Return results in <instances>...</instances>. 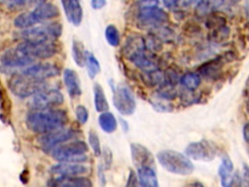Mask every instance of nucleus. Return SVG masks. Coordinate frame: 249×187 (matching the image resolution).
I'll return each mask as SVG.
<instances>
[{
	"label": "nucleus",
	"mask_w": 249,
	"mask_h": 187,
	"mask_svg": "<svg viewBox=\"0 0 249 187\" xmlns=\"http://www.w3.org/2000/svg\"><path fill=\"white\" fill-rule=\"evenodd\" d=\"M75 116H76V119L77 121L84 125L88 122L89 120V111L87 109L86 106L84 105H77L76 108H75Z\"/></svg>",
	"instance_id": "72a5a7b5"
},
{
	"label": "nucleus",
	"mask_w": 249,
	"mask_h": 187,
	"mask_svg": "<svg viewBox=\"0 0 249 187\" xmlns=\"http://www.w3.org/2000/svg\"><path fill=\"white\" fill-rule=\"evenodd\" d=\"M89 145L93 151V154L96 156V157H99L100 154H101V144H100V140H99V137L96 133L95 131H92L90 130L89 132Z\"/></svg>",
	"instance_id": "473e14b6"
},
{
	"label": "nucleus",
	"mask_w": 249,
	"mask_h": 187,
	"mask_svg": "<svg viewBox=\"0 0 249 187\" xmlns=\"http://www.w3.org/2000/svg\"><path fill=\"white\" fill-rule=\"evenodd\" d=\"M92 90H93V102H94L95 110L99 113L109 110V104H108L103 88L99 84L95 83L93 85Z\"/></svg>",
	"instance_id": "393cba45"
},
{
	"label": "nucleus",
	"mask_w": 249,
	"mask_h": 187,
	"mask_svg": "<svg viewBox=\"0 0 249 187\" xmlns=\"http://www.w3.org/2000/svg\"><path fill=\"white\" fill-rule=\"evenodd\" d=\"M100 156L102 158V162L100 163V166L103 168V169L110 168L111 163H112V153H111L110 149L105 147L104 150H101Z\"/></svg>",
	"instance_id": "f704fd0d"
},
{
	"label": "nucleus",
	"mask_w": 249,
	"mask_h": 187,
	"mask_svg": "<svg viewBox=\"0 0 249 187\" xmlns=\"http://www.w3.org/2000/svg\"><path fill=\"white\" fill-rule=\"evenodd\" d=\"M201 83V77L195 72H187L180 78V84L189 91L196 90Z\"/></svg>",
	"instance_id": "a878e982"
},
{
	"label": "nucleus",
	"mask_w": 249,
	"mask_h": 187,
	"mask_svg": "<svg viewBox=\"0 0 249 187\" xmlns=\"http://www.w3.org/2000/svg\"><path fill=\"white\" fill-rule=\"evenodd\" d=\"M9 89L18 97L25 98L47 89L45 80H39L20 73H16L9 80Z\"/></svg>",
	"instance_id": "20e7f679"
},
{
	"label": "nucleus",
	"mask_w": 249,
	"mask_h": 187,
	"mask_svg": "<svg viewBox=\"0 0 249 187\" xmlns=\"http://www.w3.org/2000/svg\"><path fill=\"white\" fill-rule=\"evenodd\" d=\"M24 0H3L4 3L7 4L8 8L11 10H18L20 9V5Z\"/></svg>",
	"instance_id": "4c0bfd02"
},
{
	"label": "nucleus",
	"mask_w": 249,
	"mask_h": 187,
	"mask_svg": "<svg viewBox=\"0 0 249 187\" xmlns=\"http://www.w3.org/2000/svg\"><path fill=\"white\" fill-rule=\"evenodd\" d=\"M130 153H131V160L137 168L144 166H149L154 168V164H155L154 156L150 152V150L144 145L139 143H131Z\"/></svg>",
	"instance_id": "2eb2a0df"
},
{
	"label": "nucleus",
	"mask_w": 249,
	"mask_h": 187,
	"mask_svg": "<svg viewBox=\"0 0 249 187\" xmlns=\"http://www.w3.org/2000/svg\"><path fill=\"white\" fill-rule=\"evenodd\" d=\"M68 122L65 111L60 109L45 108L32 109L25 119L27 128L36 133H46L63 128Z\"/></svg>",
	"instance_id": "f257e3e1"
},
{
	"label": "nucleus",
	"mask_w": 249,
	"mask_h": 187,
	"mask_svg": "<svg viewBox=\"0 0 249 187\" xmlns=\"http://www.w3.org/2000/svg\"><path fill=\"white\" fill-rule=\"evenodd\" d=\"M138 184L144 187H157L159 186L158 177L153 167L144 166L138 168L137 170Z\"/></svg>",
	"instance_id": "aec40b11"
},
{
	"label": "nucleus",
	"mask_w": 249,
	"mask_h": 187,
	"mask_svg": "<svg viewBox=\"0 0 249 187\" xmlns=\"http://www.w3.org/2000/svg\"><path fill=\"white\" fill-rule=\"evenodd\" d=\"M242 135L245 142H248V124H244L242 128Z\"/></svg>",
	"instance_id": "79ce46f5"
},
{
	"label": "nucleus",
	"mask_w": 249,
	"mask_h": 187,
	"mask_svg": "<svg viewBox=\"0 0 249 187\" xmlns=\"http://www.w3.org/2000/svg\"><path fill=\"white\" fill-rule=\"evenodd\" d=\"M126 185L127 186H129V185H138L137 175L132 170H130V172H129V176H128V180H127Z\"/></svg>",
	"instance_id": "ea45409f"
},
{
	"label": "nucleus",
	"mask_w": 249,
	"mask_h": 187,
	"mask_svg": "<svg viewBox=\"0 0 249 187\" xmlns=\"http://www.w3.org/2000/svg\"><path fill=\"white\" fill-rule=\"evenodd\" d=\"M137 19L140 28L149 29L151 31L162 26L169 19L167 13L159 7L139 9Z\"/></svg>",
	"instance_id": "0eeeda50"
},
{
	"label": "nucleus",
	"mask_w": 249,
	"mask_h": 187,
	"mask_svg": "<svg viewBox=\"0 0 249 187\" xmlns=\"http://www.w3.org/2000/svg\"><path fill=\"white\" fill-rule=\"evenodd\" d=\"M46 2V0H24L21 5H20V9L22 8H35L36 6L42 4Z\"/></svg>",
	"instance_id": "e433bc0d"
},
{
	"label": "nucleus",
	"mask_w": 249,
	"mask_h": 187,
	"mask_svg": "<svg viewBox=\"0 0 249 187\" xmlns=\"http://www.w3.org/2000/svg\"><path fill=\"white\" fill-rule=\"evenodd\" d=\"M128 59L136 67H138L139 69H141L145 72L158 68V64H157L156 60L153 58L152 56L147 55L145 51H142V52L132 55L130 57H128Z\"/></svg>",
	"instance_id": "412c9836"
},
{
	"label": "nucleus",
	"mask_w": 249,
	"mask_h": 187,
	"mask_svg": "<svg viewBox=\"0 0 249 187\" xmlns=\"http://www.w3.org/2000/svg\"><path fill=\"white\" fill-rule=\"evenodd\" d=\"M106 5V0H90V6L93 10H100Z\"/></svg>",
	"instance_id": "58836bf2"
},
{
	"label": "nucleus",
	"mask_w": 249,
	"mask_h": 187,
	"mask_svg": "<svg viewBox=\"0 0 249 187\" xmlns=\"http://www.w3.org/2000/svg\"><path fill=\"white\" fill-rule=\"evenodd\" d=\"M159 6V0H139L138 7L139 9H146V8H153Z\"/></svg>",
	"instance_id": "c9c22d12"
},
{
	"label": "nucleus",
	"mask_w": 249,
	"mask_h": 187,
	"mask_svg": "<svg viewBox=\"0 0 249 187\" xmlns=\"http://www.w3.org/2000/svg\"><path fill=\"white\" fill-rule=\"evenodd\" d=\"M14 24L16 27L19 29H25L33 25H36V22L31 15V12H23L16 17Z\"/></svg>",
	"instance_id": "c85d7f7f"
},
{
	"label": "nucleus",
	"mask_w": 249,
	"mask_h": 187,
	"mask_svg": "<svg viewBox=\"0 0 249 187\" xmlns=\"http://www.w3.org/2000/svg\"><path fill=\"white\" fill-rule=\"evenodd\" d=\"M52 186H65V187H90L91 181L83 175L77 176H57L53 178L49 183Z\"/></svg>",
	"instance_id": "a211bd4d"
},
{
	"label": "nucleus",
	"mask_w": 249,
	"mask_h": 187,
	"mask_svg": "<svg viewBox=\"0 0 249 187\" xmlns=\"http://www.w3.org/2000/svg\"><path fill=\"white\" fill-rule=\"evenodd\" d=\"M233 164L229 156L225 155L222 157L221 164L218 168V174L221 179V183L223 186H231L233 178Z\"/></svg>",
	"instance_id": "4be33fe9"
},
{
	"label": "nucleus",
	"mask_w": 249,
	"mask_h": 187,
	"mask_svg": "<svg viewBox=\"0 0 249 187\" xmlns=\"http://www.w3.org/2000/svg\"><path fill=\"white\" fill-rule=\"evenodd\" d=\"M30 12H31V15H32L36 24L59 16L58 8L55 5H53L52 3H47V2H44V3L36 6Z\"/></svg>",
	"instance_id": "f3484780"
},
{
	"label": "nucleus",
	"mask_w": 249,
	"mask_h": 187,
	"mask_svg": "<svg viewBox=\"0 0 249 187\" xmlns=\"http://www.w3.org/2000/svg\"><path fill=\"white\" fill-rule=\"evenodd\" d=\"M85 65L87 67V71L88 74L89 76V78L93 79L95 78V76L97 74H99L100 72V64L97 60V58L94 56L93 54H91L90 52L86 53V60H85Z\"/></svg>",
	"instance_id": "cd10ccee"
},
{
	"label": "nucleus",
	"mask_w": 249,
	"mask_h": 187,
	"mask_svg": "<svg viewBox=\"0 0 249 187\" xmlns=\"http://www.w3.org/2000/svg\"><path fill=\"white\" fill-rule=\"evenodd\" d=\"M64 100L63 94L55 89H45L32 96L28 101V106L30 109H45L53 108L60 105Z\"/></svg>",
	"instance_id": "9d476101"
},
{
	"label": "nucleus",
	"mask_w": 249,
	"mask_h": 187,
	"mask_svg": "<svg viewBox=\"0 0 249 187\" xmlns=\"http://www.w3.org/2000/svg\"><path fill=\"white\" fill-rule=\"evenodd\" d=\"M59 68L53 63H34L29 64L23 68L21 71L18 72L20 74L36 78L39 80H45L47 78L54 77L59 74Z\"/></svg>",
	"instance_id": "f8f14e48"
},
{
	"label": "nucleus",
	"mask_w": 249,
	"mask_h": 187,
	"mask_svg": "<svg viewBox=\"0 0 249 187\" xmlns=\"http://www.w3.org/2000/svg\"><path fill=\"white\" fill-rule=\"evenodd\" d=\"M143 79L150 86L160 85L164 81V72L160 70L159 68L146 71Z\"/></svg>",
	"instance_id": "c756f323"
},
{
	"label": "nucleus",
	"mask_w": 249,
	"mask_h": 187,
	"mask_svg": "<svg viewBox=\"0 0 249 187\" xmlns=\"http://www.w3.org/2000/svg\"><path fill=\"white\" fill-rule=\"evenodd\" d=\"M1 62L8 68H23L34 62V60L16 47L14 49L7 50L2 54Z\"/></svg>",
	"instance_id": "4468645a"
},
{
	"label": "nucleus",
	"mask_w": 249,
	"mask_h": 187,
	"mask_svg": "<svg viewBox=\"0 0 249 187\" xmlns=\"http://www.w3.org/2000/svg\"><path fill=\"white\" fill-rule=\"evenodd\" d=\"M146 50V46H145V40L138 35H131L129 36L123 48V52L124 55L128 58L130 57L132 55L145 51Z\"/></svg>",
	"instance_id": "5701e85b"
},
{
	"label": "nucleus",
	"mask_w": 249,
	"mask_h": 187,
	"mask_svg": "<svg viewBox=\"0 0 249 187\" xmlns=\"http://www.w3.org/2000/svg\"><path fill=\"white\" fill-rule=\"evenodd\" d=\"M98 124L100 129L106 133H112L118 128V121L116 117L108 110L100 113L98 116Z\"/></svg>",
	"instance_id": "b1692460"
},
{
	"label": "nucleus",
	"mask_w": 249,
	"mask_h": 187,
	"mask_svg": "<svg viewBox=\"0 0 249 187\" xmlns=\"http://www.w3.org/2000/svg\"><path fill=\"white\" fill-rule=\"evenodd\" d=\"M218 153L217 145L209 140L201 139L190 143L185 149V155L190 159L196 161H212Z\"/></svg>",
	"instance_id": "1a4fd4ad"
},
{
	"label": "nucleus",
	"mask_w": 249,
	"mask_h": 187,
	"mask_svg": "<svg viewBox=\"0 0 249 187\" xmlns=\"http://www.w3.org/2000/svg\"><path fill=\"white\" fill-rule=\"evenodd\" d=\"M86 53L87 51L85 50L83 43L77 39H74L72 42V56L75 63L80 67L85 66Z\"/></svg>",
	"instance_id": "bb28decb"
},
{
	"label": "nucleus",
	"mask_w": 249,
	"mask_h": 187,
	"mask_svg": "<svg viewBox=\"0 0 249 187\" xmlns=\"http://www.w3.org/2000/svg\"><path fill=\"white\" fill-rule=\"evenodd\" d=\"M89 168L80 162H59L53 165L50 171L57 176H77L88 173Z\"/></svg>",
	"instance_id": "ddd939ff"
},
{
	"label": "nucleus",
	"mask_w": 249,
	"mask_h": 187,
	"mask_svg": "<svg viewBox=\"0 0 249 187\" xmlns=\"http://www.w3.org/2000/svg\"><path fill=\"white\" fill-rule=\"evenodd\" d=\"M157 159L164 169L174 174L189 175L195 169L188 156L174 150H161L157 154Z\"/></svg>",
	"instance_id": "f03ea898"
},
{
	"label": "nucleus",
	"mask_w": 249,
	"mask_h": 187,
	"mask_svg": "<svg viewBox=\"0 0 249 187\" xmlns=\"http://www.w3.org/2000/svg\"><path fill=\"white\" fill-rule=\"evenodd\" d=\"M17 47L34 61L35 59H45L52 57L57 52V47L53 41L41 43H30L23 41Z\"/></svg>",
	"instance_id": "6e6552de"
},
{
	"label": "nucleus",
	"mask_w": 249,
	"mask_h": 187,
	"mask_svg": "<svg viewBox=\"0 0 249 187\" xmlns=\"http://www.w3.org/2000/svg\"><path fill=\"white\" fill-rule=\"evenodd\" d=\"M63 82L68 94L71 97H77L82 94L81 82L78 73L70 68H66L63 71Z\"/></svg>",
	"instance_id": "6ab92c4d"
},
{
	"label": "nucleus",
	"mask_w": 249,
	"mask_h": 187,
	"mask_svg": "<svg viewBox=\"0 0 249 187\" xmlns=\"http://www.w3.org/2000/svg\"><path fill=\"white\" fill-rule=\"evenodd\" d=\"M221 66H222V61L220 60V58H216L201 65L198 70L201 75L206 77H212L218 72Z\"/></svg>",
	"instance_id": "7c9ffc66"
},
{
	"label": "nucleus",
	"mask_w": 249,
	"mask_h": 187,
	"mask_svg": "<svg viewBox=\"0 0 249 187\" xmlns=\"http://www.w3.org/2000/svg\"><path fill=\"white\" fill-rule=\"evenodd\" d=\"M105 38H106L107 43L109 45H111L112 47H117L120 45V41H121L120 32H119L118 28L113 24H109L106 26Z\"/></svg>",
	"instance_id": "2f4dec72"
},
{
	"label": "nucleus",
	"mask_w": 249,
	"mask_h": 187,
	"mask_svg": "<svg viewBox=\"0 0 249 187\" xmlns=\"http://www.w3.org/2000/svg\"><path fill=\"white\" fill-rule=\"evenodd\" d=\"M180 0H163V4L167 8H173L175 7Z\"/></svg>",
	"instance_id": "a19ab883"
},
{
	"label": "nucleus",
	"mask_w": 249,
	"mask_h": 187,
	"mask_svg": "<svg viewBox=\"0 0 249 187\" xmlns=\"http://www.w3.org/2000/svg\"><path fill=\"white\" fill-rule=\"evenodd\" d=\"M88 145L85 141L79 139H70L54 146L48 154L58 162H80L88 160L86 153Z\"/></svg>",
	"instance_id": "7ed1b4c3"
},
{
	"label": "nucleus",
	"mask_w": 249,
	"mask_h": 187,
	"mask_svg": "<svg viewBox=\"0 0 249 187\" xmlns=\"http://www.w3.org/2000/svg\"><path fill=\"white\" fill-rule=\"evenodd\" d=\"M113 103L124 116L132 115L136 109V101L131 89L125 84H119L113 89Z\"/></svg>",
	"instance_id": "423d86ee"
},
{
	"label": "nucleus",
	"mask_w": 249,
	"mask_h": 187,
	"mask_svg": "<svg viewBox=\"0 0 249 187\" xmlns=\"http://www.w3.org/2000/svg\"><path fill=\"white\" fill-rule=\"evenodd\" d=\"M61 32L62 26L59 22H48L22 29L20 37L26 42L41 43L53 41L60 36Z\"/></svg>",
	"instance_id": "39448f33"
},
{
	"label": "nucleus",
	"mask_w": 249,
	"mask_h": 187,
	"mask_svg": "<svg viewBox=\"0 0 249 187\" xmlns=\"http://www.w3.org/2000/svg\"><path fill=\"white\" fill-rule=\"evenodd\" d=\"M77 135V131L70 128H60L46 133H43L39 138V144L42 150L49 153L54 146L65 142L67 140L75 138Z\"/></svg>",
	"instance_id": "9b49d317"
},
{
	"label": "nucleus",
	"mask_w": 249,
	"mask_h": 187,
	"mask_svg": "<svg viewBox=\"0 0 249 187\" xmlns=\"http://www.w3.org/2000/svg\"><path fill=\"white\" fill-rule=\"evenodd\" d=\"M61 4L67 19L75 26L81 24L83 9L80 0H61Z\"/></svg>",
	"instance_id": "dca6fc26"
}]
</instances>
